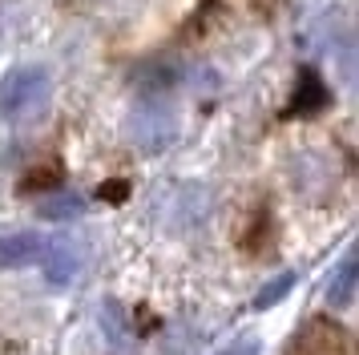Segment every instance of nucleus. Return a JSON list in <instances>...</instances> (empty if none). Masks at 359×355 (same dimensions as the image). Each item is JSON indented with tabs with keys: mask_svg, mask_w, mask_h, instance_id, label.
Masks as SVG:
<instances>
[{
	"mask_svg": "<svg viewBox=\"0 0 359 355\" xmlns=\"http://www.w3.org/2000/svg\"><path fill=\"white\" fill-rule=\"evenodd\" d=\"M53 101V77L45 65H17L0 81V117L8 126H29L45 117Z\"/></svg>",
	"mask_w": 359,
	"mask_h": 355,
	"instance_id": "nucleus-1",
	"label": "nucleus"
},
{
	"mask_svg": "<svg viewBox=\"0 0 359 355\" xmlns=\"http://www.w3.org/2000/svg\"><path fill=\"white\" fill-rule=\"evenodd\" d=\"M174 133H178V117L174 109L165 105V93H154V97H142L130 113V138L137 149H146V154H158L165 145L174 142Z\"/></svg>",
	"mask_w": 359,
	"mask_h": 355,
	"instance_id": "nucleus-2",
	"label": "nucleus"
},
{
	"mask_svg": "<svg viewBox=\"0 0 359 355\" xmlns=\"http://www.w3.org/2000/svg\"><path fill=\"white\" fill-rule=\"evenodd\" d=\"M85 267V246L77 239H45V250H41V271L49 279V287H69L77 283V274Z\"/></svg>",
	"mask_w": 359,
	"mask_h": 355,
	"instance_id": "nucleus-3",
	"label": "nucleus"
},
{
	"mask_svg": "<svg viewBox=\"0 0 359 355\" xmlns=\"http://www.w3.org/2000/svg\"><path fill=\"white\" fill-rule=\"evenodd\" d=\"M45 239L36 230H4L0 234V271H20V267H33L41 262Z\"/></svg>",
	"mask_w": 359,
	"mask_h": 355,
	"instance_id": "nucleus-4",
	"label": "nucleus"
},
{
	"mask_svg": "<svg viewBox=\"0 0 359 355\" xmlns=\"http://www.w3.org/2000/svg\"><path fill=\"white\" fill-rule=\"evenodd\" d=\"M343 331L335 323H307L299 339H291L287 355H343Z\"/></svg>",
	"mask_w": 359,
	"mask_h": 355,
	"instance_id": "nucleus-5",
	"label": "nucleus"
},
{
	"mask_svg": "<svg viewBox=\"0 0 359 355\" xmlns=\"http://www.w3.org/2000/svg\"><path fill=\"white\" fill-rule=\"evenodd\" d=\"M89 202H85V194L69 190V186H57V190H45L36 198V218H45V222H73V218H81Z\"/></svg>",
	"mask_w": 359,
	"mask_h": 355,
	"instance_id": "nucleus-6",
	"label": "nucleus"
},
{
	"mask_svg": "<svg viewBox=\"0 0 359 355\" xmlns=\"http://www.w3.org/2000/svg\"><path fill=\"white\" fill-rule=\"evenodd\" d=\"M327 303L331 307H351V299H355V290H359V258L355 250H347V255L339 258V267L327 274Z\"/></svg>",
	"mask_w": 359,
	"mask_h": 355,
	"instance_id": "nucleus-7",
	"label": "nucleus"
},
{
	"mask_svg": "<svg viewBox=\"0 0 359 355\" xmlns=\"http://www.w3.org/2000/svg\"><path fill=\"white\" fill-rule=\"evenodd\" d=\"M327 105V85L315 69H303L299 73V89L291 97V113H319Z\"/></svg>",
	"mask_w": 359,
	"mask_h": 355,
	"instance_id": "nucleus-8",
	"label": "nucleus"
},
{
	"mask_svg": "<svg viewBox=\"0 0 359 355\" xmlns=\"http://www.w3.org/2000/svg\"><path fill=\"white\" fill-rule=\"evenodd\" d=\"M182 77V69L174 61H149L142 65L137 73H133V81H137V89H142V97H154V93H165L174 81Z\"/></svg>",
	"mask_w": 359,
	"mask_h": 355,
	"instance_id": "nucleus-9",
	"label": "nucleus"
},
{
	"mask_svg": "<svg viewBox=\"0 0 359 355\" xmlns=\"http://www.w3.org/2000/svg\"><path fill=\"white\" fill-rule=\"evenodd\" d=\"M294 283H299V274H294V271H283L278 279H271V283H266V287L255 295V307H259V311H271V307H278V303H283V299L294 290Z\"/></svg>",
	"mask_w": 359,
	"mask_h": 355,
	"instance_id": "nucleus-10",
	"label": "nucleus"
},
{
	"mask_svg": "<svg viewBox=\"0 0 359 355\" xmlns=\"http://www.w3.org/2000/svg\"><path fill=\"white\" fill-rule=\"evenodd\" d=\"M218 355H262V343L255 335H243V339H230Z\"/></svg>",
	"mask_w": 359,
	"mask_h": 355,
	"instance_id": "nucleus-11",
	"label": "nucleus"
},
{
	"mask_svg": "<svg viewBox=\"0 0 359 355\" xmlns=\"http://www.w3.org/2000/svg\"><path fill=\"white\" fill-rule=\"evenodd\" d=\"M105 194H109V202H121V194H126V182H109V186H105Z\"/></svg>",
	"mask_w": 359,
	"mask_h": 355,
	"instance_id": "nucleus-12",
	"label": "nucleus"
}]
</instances>
